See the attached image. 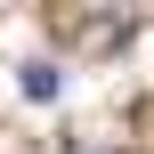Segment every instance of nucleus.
<instances>
[{
  "instance_id": "f257e3e1",
  "label": "nucleus",
  "mask_w": 154,
  "mask_h": 154,
  "mask_svg": "<svg viewBox=\"0 0 154 154\" xmlns=\"http://www.w3.org/2000/svg\"><path fill=\"white\" fill-rule=\"evenodd\" d=\"M16 89H24V97H41V106H49V97H57V65H41V57H32V65H24V73H16Z\"/></svg>"
},
{
  "instance_id": "f03ea898",
  "label": "nucleus",
  "mask_w": 154,
  "mask_h": 154,
  "mask_svg": "<svg viewBox=\"0 0 154 154\" xmlns=\"http://www.w3.org/2000/svg\"><path fill=\"white\" fill-rule=\"evenodd\" d=\"M65 154H122V146H65Z\"/></svg>"
}]
</instances>
